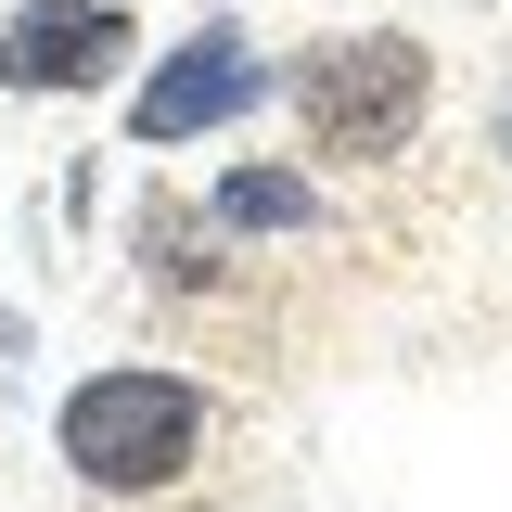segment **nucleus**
<instances>
[{"label":"nucleus","mask_w":512,"mask_h":512,"mask_svg":"<svg viewBox=\"0 0 512 512\" xmlns=\"http://www.w3.org/2000/svg\"><path fill=\"white\" fill-rule=\"evenodd\" d=\"M52 448H64L77 487H103V500H154V487H180L192 461H205V384H192V372H154V359L90 372V384L52 410Z\"/></svg>","instance_id":"nucleus-1"},{"label":"nucleus","mask_w":512,"mask_h":512,"mask_svg":"<svg viewBox=\"0 0 512 512\" xmlns=\"http://www.w3.org/2000/svg\"><path fill=\"white\" fill-rule=\"evenodd\" d=\"M423 116H436V52L410 26H359V39H333V52L295 64V128H308V154H333V167L410 154Z\"/></svg>","instance_id":"nucleus-2"},{"label":"nucleus","mask_w":512,"mask_h":512,"mask_svg":"<svg viewBox=\"0 0 512 512\" xmlns=\"http://www.w3.org/2000/svg\"><path fill=\"white\" fill-rule=\"evenodd\" d=\"M269 90V64H256L244 26H192L180 52L141 77V103H128V141H192V128H231Z\"/></svg>","instance_id":"nucleus-3"},{"label":"nucleus","mask_w":512,"mask_h":512,"mask_svg":"<svg viewBox=\"0 0 512 512\" xmlns=\"http://www.w3.org/2000/svg\"><path fill=\"white\" fill-rule=\"evenodd\" d=\"M128 52L141 39H128V13H103V0H26L0 26V90H103Z\"/></svg>","instance_id":"nucleus-4"},{"label":"nucleus","mask_w":512,"mask_h":512,"mask_svg":"<svg viewBox=\"0 0 512 512\" xmlns=\"http://www.w3.org/2000/svg\"><path fill=\"white\" fill-rule=\"evenodd\" d=\"M205 218L218 231H320V192H308V167H231Z\"/></svg>","instance_id":"nucleus-5"},{"label":"nucleus","mask_w":512,"mask_h":512,"mask_svg":"<svg viewBox=\"0 0 512 512\" xmlns=\"http://www.w3.org/2000/svg\"><path fill=\"white\" fill-rule=\"evenodd\" d=\"M141 244H154L167 282H218V256H192V205H154V218H141Z\"/></svg>","instance_id":"nucleus-6"},{"label":"nucleus","mask_w":512,"mask_h":512,"mask_svg":"<svg viewBox=\"0 0 512 512\" xmlns=\"http://www.w3.org/2000/svg\"><path fill=\"white\" fill-rule=\"evenodd\" d=\"M500 154H512V90H500Z\"/></svg>","instance_id":"nucleus-7"}]
</instances>
